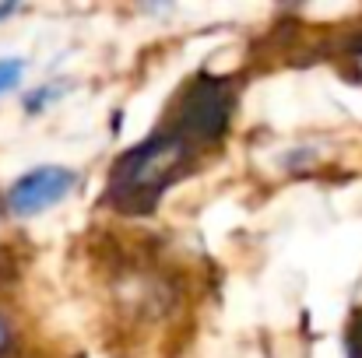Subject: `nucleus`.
Here are the masks:
<instances>
[{
  "label": "nucleus",
  "instance_id": "nucleus-5",
  "mask_svg": "<svg viewBox=\"0 0 362 358\" xmlns=\"http://www.w3.org/2000/svg\"><path fill=\"white\" fill-rule=\"evenodd\" d=\"M11 11H14V4H0V18H7Z\"/></svg>",
  "mask_w": 362,
  "mask_h": 358
},
{
  "label": "nucleus",
  "instance_id": "nucleus-2",
  "mask_svg": "<svg viewBox=\"0 0 362 358\" xmlns=\"http://www.w3.org/2000/svg\"><path fill=\"white\" fill-rule=\"evenodd\" d=\"M243 85L233 74L197 71L165 102L155 130L110 169L103 208L117 218H148L162 197L204 172L226 148Z\"/></svg>",
  "mask_w": 362,
  "mask_h": 358
},
{
  "label": "nucleus",
  "instance_id": "nucleus-3",
  "mask_svg": "<svg viewBox=\"0 0 362 358\" xmlns=\"http://www.w3.org/2000/svg\"><path fill=\"white\" fill-rule=\"evenodd\" d=\"M81 186V176L74 169L64 165H39L25 176H18L4 197V208L14 218H35L42 211H49L53 204H60L71 190Z\"/></svg>",
  "mask_w": 362,
  "mask_h": 358
},
{
  "label": "nucleus",
  "instance_id": "nucleus-1",
  "mask_svg": "<svg viewBox=\"0 0 362 358\" xmlns=\"http://www.w3.org/2000/svg\"><path fill=\"white\" fill-rule=\"evenodd\" d=\"M85 274L92 323L110 358H180L215 292L201 253L130 225L92 229Z\"/></svg>",
  "mask_w": 362,
  "mask_h": 358
},
{
  "label": "nucleus",
  "instance_id": "nucleus-4",
  "mask_svg": "<svg viewBox=\"0 0 362 358\" xmlns=\"http://www.w3.org/2000/svg\"><path fill=\"white\" fill-rule=\"evenodd\" d=\"M21 74H25V60L4 56V60H0V95H7L14 85H21Z\"/></svg>",
  "mask_w": 362,
  "mask_h": 358
}]
</instances>
